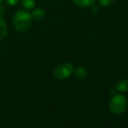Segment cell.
<instances>
[{"instance_id": "1", "label": "cell", "mask_w": 128, "mask_h": 128, "mask_svg": "<svg viewBox=\"0 0 128 128\" xmlns=\"http://www.w3.org/2000/svg\"><path fill=\"white\" fill-rule=\"evenodd\" d=\"M13 26L18 32H26L31 26L32 15L26 11L20 10L13 16Z\"/></svg>"}, {"instance_id": "2", "label": "cell", "mask_w": 128, "mask_h": 128, "mask_svg": "<svg viewBox=\"0 0 128 128\" xmlns=\"http://www.w3.org/2000/svg\"><path fill=\"white\" fill-rule=\"evenodd\" d=\"M127 104L128 102L126 96L120 94H117L114 95L112 98V99L110 100L109 108L113 114L119 115V114H122L126 110Z\"/></svg>"}, {"instance_id": "3", "label": "cell", "mask_w": 128, "mask_h": 128, "mask_svg": "<svg viewBox=\"0 0 128 128\" xmlns=\"http://www.w3.org/2000/svg\"><path fill=\"white\" fill-rule=\"evenodd\" d=\"M74 73V68L68 62L62 63L55 68L54 75L57 80H65Z\"/></svg>"}, {"instance_id": "4", "label": "cell", "mask_w": 128, "mask_h": 128, "mask_svg": "<svg viewBox=\"0 0 128 128\" xmlns=\"http://www.w3.org/2000/svg\"><path fill=\"white\" fill-rule=\"evenodd\" d=\"M76 6L80 8H89L95 4L96 0H73Z\"/></svg>"}, {"instance_id": "5", "label": "cell", "mask_w": 128, "mask_h": 128, "mask_svg": "<svg viewBox=\"0 0 128 128\" xmlns=\"http://www.w3.org/2000/svg\"><path fill=\"white\" fill-rule=\"evenodd\" d=\"M74 73L75 76L77 79L79 80H82V79H85L88 76V71L86 68H82V67H78L76 70H74Z\"/></svg>"}, {"instance_id": "6", "label": "cell", "mask_w": 128, "mask_h": 128, "mask_svg": "<svg viewBox=\"0 0 128 128\" xmlns=\"http://www.w3.org/2000/svg\"><path fill=\"white\" fill-rule=\"evenodd\" d=\"M45 15H46V12H45L44 10L41 9V8H37V9H34L32 11V18L34 20H37V21H40V20H42L45 18Z\"/></svg>"}, {"instance_id": "7", "label": "cell", "mask_w": 128, "mask_h": 128, "mask_svg": "<svg viewBox=\"0 0 128 128\" xmlns=\"http://www.w3.org/2000/svg\"><path fill=\"white\" fill-rule=\"evenodd\" d=\"M116 89L118 91L121 93H124L128 91V80L127 79H122L116 85Z\"/></svg>"}, {"instance_id": "8", "label": "cell", "mask_w": 128, "mask_h": 128, "mask_svg": "<svg viewBox=\"0 0 128 128\" xmlns=\"http://www.w3.org/2000/svg\"><path fill=\"white\" fill-rule=\"evenodd\" d=\"M7 35V26L3 18H0V40H3Z\"/></svg>"}, {"instance_id": "9", "label": "cell", "mask_w": 128, "mask_h": 128, "mask_svg": "<svg viewBox=\"0 0 128 128\" xmlns=\"http://www.w3.org/2000/svg\"><path fill=\"white\" fill-rule=\"evenodd\" d=\"M22 6L26 9H32L35 6V0H22Z\"/></svg>"}, {"instance_id": "10", "label": "cell", "mask_w": 128, "mask_h": 128, "mask_svg": "<svg viewBox=\"0 0 128 128\" xmlns=\"http://www.w3.org/2000/svg\"><path fill=\"white\" fill-rule=\"evenodd\" d=\"M114 0H98V3H99L100 6H104V7H107V6H110L113 4Z\"/></svg>"}, {"instance_id": "11", "label": "cell", "mask_w": 128, "mask_h": 128, "mask_svg": "<svg viewBox=\"0 0 128 128\" xmlns=\"http://www.w3.org/2000/svg\"><path fill=\"white\" fill-rule=\"evenodd\" d=\"M6 1H7L8 4H11V6H15V4H18L20 0H6Z\"/></svg>"}, {"instance_id": "12", "label": "cell", "mask_w": 128, "mask_h": 128, "mask_svg": "<svg viewBox=\"0 0 128 128\" xmlns=\"http://www.w3.org/2000/svg\"><path fill=\"white\" fill-rule=\"evenodd\" d=\"M4 6H3L2 4H0V16H1V15H3V13H4Z\"/></svg>"}, {"instance_id": "13", "label": "cell", "mask_w": 128, "mask_h": 128, "mask_svg": "<svg viewBox=\"0 0 128 128\" xmlns=\"http://www.w3.org/2000/svg\"><path fill=\"white\" fill-rule=\"evenodd\" d=\"M2 1H3V0H0V2H2Z\"/></svg>"}]
</instances>
